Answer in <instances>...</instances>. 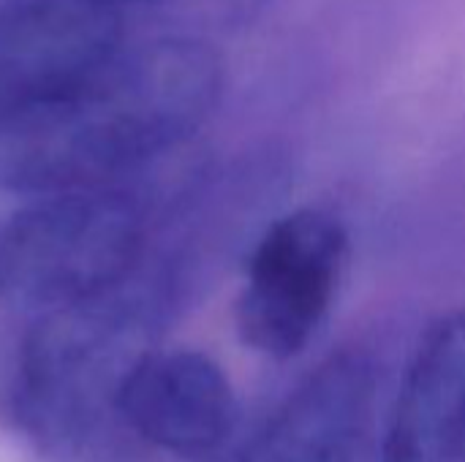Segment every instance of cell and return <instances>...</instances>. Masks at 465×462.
Returning a JSON list of instances; mask_svg holds the SVG:
<instances>
[{"label": "cell", "mask_w": 465, "mask_h": 462, "mask_svg": "<svg viewBox=\"0 0 465 462\" xmlns=\"http://www.w3.org/2000/svg\"><path fill=\"white\" fill-rule=\"evenodd\" d=\"M95 3H104V5H112V8L123 11L125 5H134V3H158V0H95Z\"/></svg>", "instance_id": "obj_8"}, {"label": "cell", "mask_w": 465, "mask_h": 462, "mask_svg": "<svg viewBox=\"0 0 465 462\" xmlns=\"http://www.w3.org/2000/svg\"><path fill=\"white\" fill-rule=\"evenodd\" d=\"M465 447V308L422 335L384 433V462H458Z\"/></svg>", "instance_id": "obj_7"}, {"label": "cell", "mask_w": 465, "mask_h": 462, "mask_svg": "<svg viewBox=\"0 0 465 462\" xmlns=\"http://www.w3.org/2000/svg\"><path fill=\"white\" fill-rule=\"evenodd\" d=\"M351 242L343 221L322 207L275 215L245 256L234 308L240 340L270 359L297 357L324 324Z\"/></svg>", "instance_id": "obj_3"}, {"label": "cell", "mask_w": 465, "mask_h": 462, "mask_svg": "<svg viewBox=\"0 0 465 462\" xmlns=\"http://www.w3.org/2000/svg\"><path fill=\"white\" fill-rule=\"evenodd\" d=\"M123 44V11L112 5L0 0V114L79 82Z\"/></svg>", "instance_id": "obj_5"}, {"label": "cell", "mask_w": 465, "mask_h": 462, "mask_svg": "<svg viewBox=\"0 0 465 462\" xmlns=\"http://www.w3.org/2000/svg\"><path fill=\"white\" fill-rule=\"evenodd\" d=\"M458 462H465V447H463V455H460V460Z\"/></svg>", "instance_id": "obj_9"}, {"label": "cell", "mask_w": 465, "mask_h": 462, "mask_svg": "<svg viewBox=\"0 0 465 462\" xmlns=\"http://www.w3.org/2000/svg\"><path fill=\"white\" fill-rule=\"evenodd\" d=\"M144 234L120 191L35 196L0 218V300L49 313L101 297L139 272Z\"/></svg>", "instance_id": "obj_2"}, {"label": "cell", "mask_w": 465, "mask_h": 462, "mask_svg": "<svg viewBox=\"0 0 465 462\" xmlns=\"http://www.w3.org/2000/svg\"><path fill=\"white\" fill-rule=\"evenodd\" d=\"M226 68L196 35L123 44L79 82L0 114V193L109 188L174 152L215 114Z\"/></svg>", "instance_id": "obj_1"}, {"label": "cell", "mask_w": 465, "mask_h": 462, "mask_svg": "<svg viewBox=\"0 0 465 462\" xmlns=\"http://www.w3.org/2000/svg\"><path fill=\"white\" fill-rule=\"evenodd\" d=\"M240 462H384L373 357L362 349L330 354L283 400Z\"/></svg>", "instance_id": "obj_4"}, {"label": "cell", "mask_w": 465, "mask_h": 462, "mask_svg": "<svg viewBox=\"0 0 465 462\" xmlns=\"http://www.w3.org/2000/svg\"><path fill=\"white\" fill-rule=\"evenodd\" d=\"M117 414L139 441L177 457H204L234 425V392L207 354L153 349L123 378Z\"/></svg>", "instance_id": "obj_6"}]
</instances>
